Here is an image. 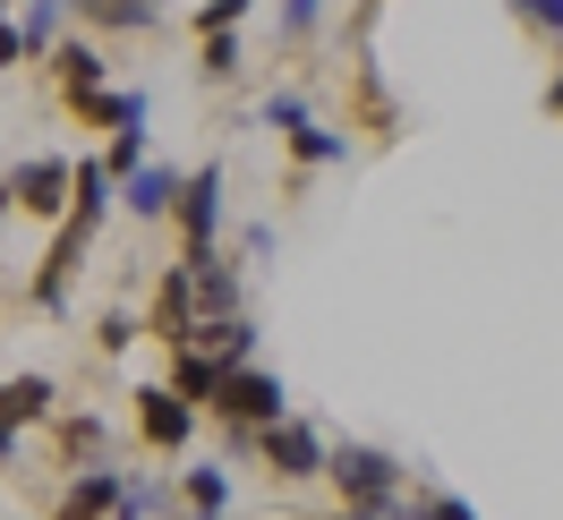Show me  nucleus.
Wrapping results in <instances>:
<instances>
[{
	"label": "nucleus",
	"instance_id": "obj_1",
	"mask_svg": "<svg viewBox=\"0 0 563 520\" xmlns=\"http://www.w3.org/2000/svg\"><path fill=\"white\" fill-rule=\"evenodd\" d=\"M206 418L222 427V444H231V452H256V427L290 418V392H282L274 367H256V358H247V367H222V376H213Z\"/></svg>",
	"mask_w": 563,
	"mask_h": 520
},
{
	"label": "nucleus",
	"instance_id": "obj_2",
	"mask_svg": "<svg viewBox=\"0 0 563 520\" xmlns=\"http://www.w3.org/2000/svg\"><path fill=\"white\" fill-rule=\"evenodd\" d=\"M324 478H333V495H342L351 512H401V504H410V469H401L385 444H358V435H333Z\"/></svg>",
	"mask_w": 563,
	"mask_h": 520
},
{
	"label": "nucleus",
	"instance_id": "obj_3",
	"mask_svg": "<svg viewBox=\"0 0 563 520\" xmlns=\"http://www.w3.org/2000/svg\"><path fill=\"white\" fill-rule=\"evenodd\" d=\"M256 461H265V478L274 486H317L324 461H333V435H324L317 418H274V427H256Z\"/></svg>",
	"mask_w": 563,
	"mask_h": 520
},
{
	"label": "nucleus",
	"instance_id": "obj_4",
	"mask_svg": "<svg viewBox=\"0 0 563 520\" xmlns=\"http://www.w3.org/2000/svg\"><path fill=\"white\" fill-rule=\"evenodd\" d=\"M179 256H213L222 247V222H231V172L222 163H206V172H179Z\"/></svg>",
	"mask_w": 563,
	"mask_h": 520
},
{
	"label": "nucleus",
	"instance_id": "obj_5",
	"mask_svg": "<svg viewBox=\"0 0 563 520\" xmlns=\"http://www.w3.org/2000/svg\"><path fill=\"white\" fill-rule=\"evenodd\" d=\"M0 188H9V213H26V222H60L69 197H77V163H69V154H26V163L0 172Z\"/></svg>",
	"mask_w": 563,
	"mask_h": 520
},
{
	"label": "nucleus",
	"instance_id": "obj_6",
	"mask_svg": "<svg viewBox=\"0 0 563 520\" xmlns=\"http://www.w3.org/2000/svg\"><path fill=\"white\" fill-rule=\"evenodd\" d=\"M129 427H137V444L145 452H188L197 444V427H206V410H197V401H179L172 384H137V392H129Z\"/></svg>",
	"mask_w": 563,
	"mask_h": 520
},
{
	"label": "nucleus",
	"instance_id": "obj_7",
	"mask_svg": "<svg viewBox=\"0 0 563 520\" xmlns=\"http://www.w3.org/2000/svg\"><path fill=\"white\" fill-rule=\"evenodd\" d=\"M197 274L188 265H163V281H154V308H145V333L163 350H179V342H197Z\"/></svg>",
	"mask_w": 563,
	"mask_h": 520
},
{
	"label": "nucleus",
	"instance_id": "obj_8",
	"mask_svg": "<svg viewBox=\"0 0 563 520\" xmlns=\"http://www.w3.org/2000/svg\"><path fill=\"white\" fill-rule=\"evenodd\" d=\"M120 495H129V469H120V461H86V469H69L52 520H111V512H120Z\"/></svg>",
	"mask_w": 563,
	"mask_h": 520
},
{
	"label": "nucleus",
	"instance_id": "obj_9",
	"mask_svg": "<svg viewBox=\"0 0 563 520\" xmlns=\"http://www.w3.org/2000/svg\"><path fill=\"white\" fill-rule=\"evenodd\" d=\"M43 69H52V86H60V103H77V95H103L111 86V52L95 35H60V52H52Z\"/></svg>",
	"mask_w": 563,
	"mask_h": 520
},
{
	"label": "nucleus",
	"instance_id": "obj_10",
	"mask_svg": "<svg viewBox=\"0 0 563 520\" xmlns=\"http://www.w3.org/2000/svg\"><path fill=\"white\" fill-rule=\"evenodd\" d=\"M77 35H154L172 18V0H69Z\"/></svg>",
	"mask_w": 563,
	"mask_h": 520
},
{
	"label": "nucleus",
	"instance_id": "obj_11",
	"mask_svg": "<svg viewBox=\"0 0 563 520\" xmlns=\"http://www.w3.org/2000/svg\"><path fill=\"white\" fill-rule=\"evenodd\" d=\"M188 274H197V316L206 324H222V316H247V290H240V265L213 247V256H179Z\"/></svg>",
	"mask_w": 563,
	"mask_h": 520
},
{
	"label": "nucleus",
	"instance_id": "obj_12",
	"mask_svg": "<svg viewBox=\"0 0 563 520\" xmlns=\"http://www.w3.org/2000/svg\"><path fill=\"white\" fill-rule=\"evenodd\" d=\"M231 504H240V486H231L222 461H188L179 469V520H231Z\"/></svg>",
	"mask_w": 563,
	"mask_h": 520
},
{
	"label": "nucleus",
	"instance_id": "obj_13",
	"mask_svg": "<svg viewBox=\"0 0 563 520\" xmlns=\"http://www.w3.org/2000/svg\"><path fill=\"white\" fill-rule=\"evenodd\" d=\"M0 418L26 435V427H43V418H60V384L43 376V367H18V376H0Z\"/></svg>",
	"mask_w": 563,
	"mask_h": 520
},
{
	"label": "nucleus",
	"instance_id": "obj_14",
	"mask_svg": "<svg viewBox=\"0 0 563 520\" xmlns=\"http://www.w3.org/2000/svg\"><path fill=\"white\" fill-rule=\"evenodd\" d=\"M179 206V172L172 163H145V172L120 179V213H137V222H172Z\"/></svg>",
	"mask_w": 563,
	"mask_h": 520
},
{
	"label": "nucleus",
	"instance_id": "obj_15",
	"mask_svg": "<svg viewBox=\"0 0 563 520\" xmlns=\"http://www.w3.org/2000/svg\"><path fill=\"white\" fill-rule=\"evenodd\" d=\"M69 111L86 120V129H111V137H120V129H145L154 95H137V86H103V95H77Z\"/></svg>",
	"mask_w": 563,
	"mask_h": 520
},
{
	"label": "nucleus",
	"instance_id": "obj_16",
	"mask_svg": "<svg viewBox=\"0 0 563 520\" xmlns=\"http://www.w3.org/2000/svg\"><path fill=\"white\" fill-rule=\"evenodd\" d=\"M52 435H60V461H69V469L111 461V418H95V410H60V418H52Z\"/></svg>",
	"mask_w": 563,
	"mask_h": 520
},
{
	"label": "nucleus",
	"instance_id": "obj_17",
	"mask_svg": "<svg viewBox=\"0 0 563 520\" xmlns=\"http://www.w3.org/2000/svg\"><path fill=\"white\" fill-rule=\"evenodd\" d=\"M282 154L299 163V172H333V163H351V129H333V120H308V129H290Z\"/></svg>",
	"mask_w": 563,
	"mask_h": 520
},
{
	"label": "nucleus",
	"instance_id": "obj_18",
	"mask_svg": "<svg viewBox=\"0 0 563 520\" xmlns=\"http://www.w3.org/2000/svg\"><path fill=\"white\" fill-rule=\"evenodd\" d=\"M18 35H26V60H52L69 35V0H18Z\"/></svg>",
	"mask_w": 563,
	"mask_h": 520
},
{
	"label": "nucleus",
	"instance_id": "obj_19",
	"mask_svg": "<svg viewBox=\"0 0 563 520\" xmlns=\"http://www.w3.org/2000/svg\"><path fill=\"white\" fill-rule=\"evenodd\" d=\"M213 376H222V367H213V350H206V342H179L163 384H172L179 401H197V410H206V401H213Z\"/></svg>",
	"mask_w": 563,
	"mask_h": 520
},
{
	"label": "nucleus",
	"instance_id": "obj_20",
	"mask_svg": "<svg viewBox=\"0 0 563 520\" xmlns=\"http://www.w3.org/2000/svg\"><path fill=\"white\" fill-rule=\"evenodd\" d=\"M197 77H206V86H240V77H247L240 26H231V35H197Z\"/></svg>",
	"mask_w": 563,
	"mask_h": 520
},
{
	"label": "nucleus",
	"instance_id": "obj_21",
	"mask_svg": "<svg viewBox=\"0 0 563 520\" xmlns=\"http://www.w3.org/2000/svg\"><path fill=\"white\" fill-rule=\"evenodd\" d=\"M197 342L213 350V367H247V358H256V316H222V324H197Z\"/></svg>",
	"mask_w": 563,
	"mask_h": 520
},
{
	"label": "nucleus",
	"instance_id": "obj_22",
	"mask_svg": "<svg viewBox=\"0 0 563 520\" xmlns=\"http://www.w3.org/2000/svg\"><path fill=\"white\" fill-rule=\"evenodd\" d=\"M256 120H265V129H274V137H290V129H308V120H317V103H308V95H299V86H274V95H265V103H256Z\"/></svg>",
	"mask_w": 563,
	"mask_h": 520
},
{
	"label": "nucleus",
	"instance_id": "obj_23",
	"mask_svg": "<svg viewBox=\"0 0 563 520\" xmlns=\"http://www.w3.org/2000/svg\"><path fill=\"white\" fill-rule=\"evenodd\" d=\"M247 18H256V0H197V9H188L197 35H231V26H247Z\"/></svg>",
	"mask_w": 563,
	"mask_h": 520
},
{
	"label": "nucleus",
	"instance_id": "obj_24",
	"mask_svg": "<svg viewBox=\"0 0 563 520\" xmlns=\"http://www.w3.org/2000/svg\"><path fill=\"white\" fill-rule=\"evenodd\" d=\"M274 26H282V43H317L324 0H274Z\"/></svg>",
	"mask_w": 563,
	"mask_h": 520
},
{
	"label": "nucleus",
	"instance_id": "obj_25",
	"mask_svg": "<svg viewBox=\"0 0 563 520\" xmlns=\"http://www.w3.org/2000/svg\"><path fill=\"white\" fill-rule=\"evenodd\" d=\"M145 163H154V154H145V129H120V137L103 145V172H111V179H129V172H145Z\"/></svg>",
	"mask_w": 563,
	"mask_h": 520
},
{
	"label": "nucleus",
	"instance_id": "obj_26",
	"mask_svg": "<svg viewBox=\"0 0 563 520\" xmlns=\"http://www.w3.org/2000/svg\"><path fill=\"white\" fill-rule=\"evenodd\" d=\"M129 342H137V316H129V308H111L103 324H95V350H129Z\"/></svg>",
	"mask_w": 563,
	"mask_h": 520
},
{
	"label": "nucleus",
	"instance_id": "obj_27",
	"mask_svg": "<svg viewBox=\"0 0 563 520\" xmlns=\"http://www.w3.org/2000/svg\"><path fill=\"white\" fill-rule=\"evenodd\" d=\"M240 256H247V265H274V222H247V231H240Z\"/></svg>",
	"mask_w": 563,
	"mask_h": 520
},
{
	"label": "nucleus",
	"instance_id": "obj_28",
	"mask_svg": "<svg viewBox=\"0 0 563 520\" xmlns=\"http://www.w3.org/2000/svg\"><path fill=\"white\" fill-rule=\"evenodd\" d=\"M529 26H538L547 43H563V0H538V9H529Z\"/></svg>",
	"mask_w": 563,
	"mask_h": 520
},
{
	"label": "nucleus",
	"instance_id": "obj_29",
	"mask_svg": "<svg viewBox=\"0 0 563 520\" xmlns=\"http://www.w3.org/2000/svg\"><path fill=\"white\" fill-rule=\"evenodd\" d=\"M0 69H26V35H18V18L0 26Z\"/></svg>",
	"mask_w": 563,
	"mask_h": 520
},
{
	"label": "nucleus",
	"instance_id": "obj_30",
	"mask_svg": "<svg viewBox=\"0 0 563 520\" xmlns=\"http://www.w3.org/2000/svg\"><path fill=\"white\" fill-rule=\"evenodd\" d=\"M18 444H26V435H18L9 418H0V469H18Z\"/></svg>",
	"mask_w": 563,
	"mask_h": 520
},
{
	"label": "nucleus",
	"instance_id": "obj_31",
	"mask_svg": "<svg viewBox=\"0 0 563 520\" xmlns=\"http://www.w3.org/2000/svg\"><path fill=\"white\" fill-rule=\"evenodd\" d=\"M111 520H154V512H145L137 495H120V512H111Z\"/></svg>",
	"mask_w": 563,
	"mask_h": 520
},
{
	"label": "nucleus",
	"instance_id": "obj_32",
	"mask_svg": "<svg viewBox=\"0 0 563 520\" xmlns=\"http://www.w3.org/2000/svg\"><path fill=\"white\" fill-rule=\"evenodd\" d=\"M547 111H555V120H563V77H547Z\"/></svg>",
	"mask_w": 563,
	"mask_h": 520
},
{
	"label": "nucleus",
	"instance_id": "obj_33",
	"mask_svg": "<svg viewBox=\"0 0 563 520\" xmlns=\"http://www.w3.org/2000/svg\"><path fill=\"white\" fill-rule=\"evenodd\" d=\"M504 9H512V18H521V26H529V9H538V0H504Z\"/></svg>",
	"mask_w": 563,
	"mask_h": 520
},
{
	"label": "nucleus",
	"instance_id": "obj_34",
	"mask_svg": "<svg viewBox=\"0 0 563 520\" xmlns=\"http://www.w3.org/2000/svg\"><path fill=\"white\" fill-rule=\"evenodd\" d=\"M9 18H18V9H9V0H0V26H9Z\"/></svg>",
	"mask_w": 563,
	"mask_h": 520
},
{
	"label": "nucleus",
	"instance_id": "obj_35",
	"mask_svg": "<svg viewBox=\"0 0 563 520\" xmlns=\"http://www.w3.org/2000/svg\"><path fill=\"white\" fill-rule=\"evenodd\" d=\"M0 222H9V188H0Z\"/></svg>",
	"mask_w": 563,
	"mask_h": 520
},
{
	"label": "nucleus",
	"instance_id": "obj_36",
	"mask_svg": "<svg viewBox=\"0 0 563 520\" xmlns=\"http://www.w3.org/2000/svg\"><path fill=\"white\" fill-rule=\"evenodd\" d=\"M555 77H563V43H555Z\"/></svg>",
	"mask_w": 563,
	"mask_h": 520
}]
</instances>
